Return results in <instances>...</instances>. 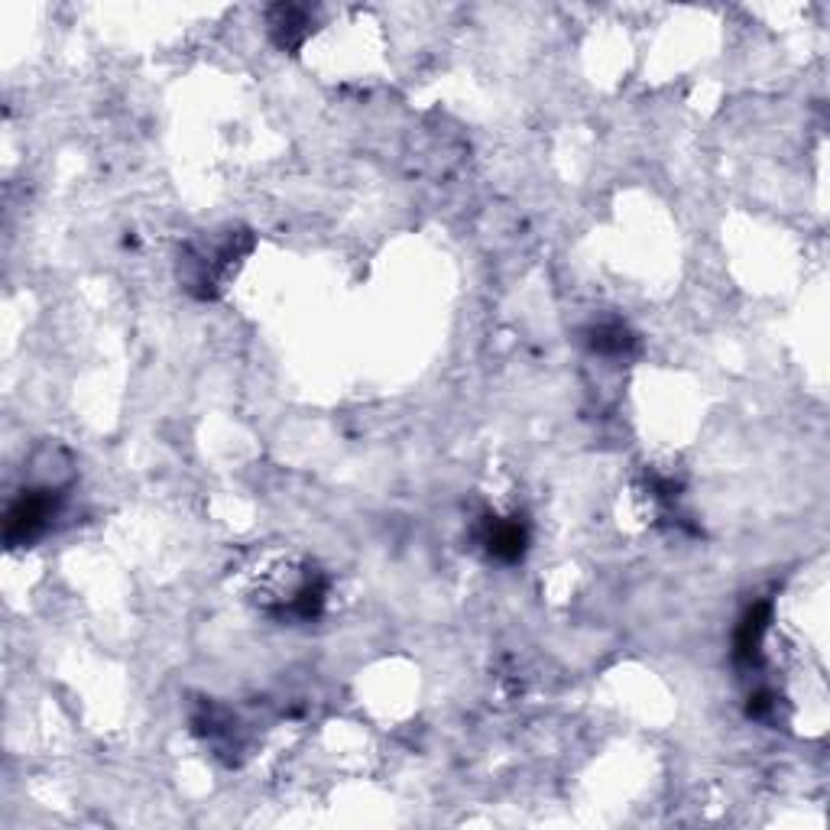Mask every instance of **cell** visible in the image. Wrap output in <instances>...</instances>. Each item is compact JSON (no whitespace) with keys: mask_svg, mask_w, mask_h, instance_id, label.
Instances as JSON below:
<instances>
[{"mask_svg":"<svg viewBox=\"0 0 830 830\" xmlns=\"http://www.w3.org/2000/svg\"><path fill=\"white\" fill-rule=\"evenodd\" d=\"M632 344H636V337L622 328L620 321L601 324V328L594 331V337H591V347H594L597 354H607V357H620Z\"/></svg>","mask_w":830,"mask_h":830,"instance_id":"cell-4","label":"cell"},{"mask_svg":"<svg viewBox=\"0 0 830 830\" xmlns=\"http://www.w3.org/2000/svg\"><path fill=\"white\" fill-rule=\"evenodd\" d=\"M309 10L306 7H273L270 10V29H273V39L283 46V49H299L303 39L309 36Z\"/></svg>","mask_w":830,"mask_h":830,"instance_id":"cell-3","label":"cell"},{"mask_svg":"<svg viewBox=\"0 0 830 830\" xmlns=\"http://www.w3.org/2000/svg\"><path fill=\"white\" fill-rule=\"evenodd\" d=\"M56 510H59V490H49V487L23 490L7 510V545L16 548V545L36 542L56 519Z\"/></svg>","mask_w":830,"mask_h":830,"instance_id":"cell-1","label":"cell"},{"mask_svg":"<svg viewBox=\"0 0 830 830\" xmlns=\"http://www.w3.org/2000/svg\"><path fill=\"white\" fill-rule=\"evenodd\" d=\"M525 542H529V532L525 525L513 519H487V529H484V545L494 558L500 561H517L525 552Z\"/></svg>","mask_w":830,"mask_h":830,"instance_id":"cell-2","label":"cell"}]
</instances>
